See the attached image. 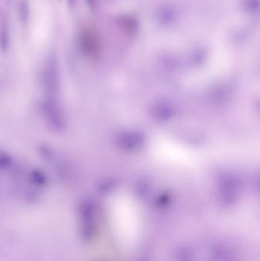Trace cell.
Here are the masks:
<instances>
[{"mask_svg": "<svg viewBox=\"0 0 260 261\" xmlns=\"http://www.w3.org/2000/svg\"><path fill=\"white\" fill-rule=\"evenodd\" d=\"M67 2H68L69 4L71 6V5H73V3H74L75 0H67Z\"/></svg>", "mask_w": 260, "mask_h": 261, "instance_id": "obj_4", "label": "cell"}, {"mask_svg": "<svg viewBox=\"0 0 260 261\" xmlns=\"http://www.w3.org/2000/svg\"><path fill=\"white\" fill-rule=\"evenodd\" d=\"M79 44L85 53L95 54L99 47V38L97 34L93 29H82L79 35Z\"/></svg>", "mask_w": 260, "mask_h": 261, "instance_id": "obj_1", "label": "cell"}, {"mask_svg": "<svg viewBox=\"0 0 260 261\" xmlns=\"http://www.w3.org/2000/svg\"><path fill=\"white\" fill-rule=\"evenodd\" d=\"M29 6L26 0H22L19 4V16L24 22L28 20L29 18Z\"/></svg>", "mask_w": 260, "mask_h": 261, "instance_id": "obj_2", "label": "cell"}, {"mask_svg": "<svg viewBox=\"0 0 260 261\" xmlns=\"http://www.w3.org/2000/svg\"><path fill=\"white\" fill-rule=\"evenodd\" d=\"M9 32L6 25H3L0 29V46L2 48L5 49L7 47L9 41Z\"/></svg>", "mask_w": 260, "mask_h": 261, "instance_id": "obj_3", "label": "cell"}]
</instances>
